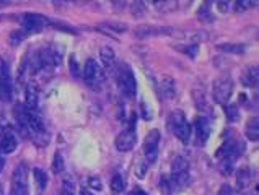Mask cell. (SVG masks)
Segmentation results:
<instances>
[{"instance_id":"obj_1","label":"cell","mask_w":259,"mask_h":195,"mask_svg":"<svg viewBox=\"0 0 259 195\" xmlns=\"http://www.w3.org/2000/svg\"><path fill=\"white\" fill-rule=\"evenodd\" d=\"M116 83L119 86L121 93L127 98V100H134L137 94V80L136 75L132 72L129 65H119L116 70Z\"/></svg>"},{"instance_id":"obj_2","label":"cell","mask_w":259,"mask_h":195,"mask_svg":"<svg viewBox=\"0 0 259 195\" xmlns=\"http://www.w3.org/2000/svg\"><path fill=\"white\" fill-rule=\"evenodd\" d=\"M168 127L173 130V133L183 141V143L189 141V137H191V125H189L188 119H186V116H184L183 111L175 109L171 112V116H169V119H168Z\"/></svg>"},{"instance_id":"obj_3","label":"cell","mask_w":259,"mask_h":195,"mask_svg":"<svg viewBox=\"0 0 259 195\" xmlns=\"http://www.w3.org/2000/svg\"><path fill=\"white\" fill-rule=\"evenodd\" d=\"M233 93V80L228 75H222L215 81H213V88H212V96L219 104H227L230 101Z\"/></svg>"},{"instance_id":"obj_4","label":"cell","mask_w":259,"mask_h":195,"mask_svg":"<svg viewBox=\"0 0 259 195\" xmlns=\"http://www.w3.org/2000/svg\"><path fill=\"white\" fill-rule=\"evenodd\" d=\"M83 78L87 81L88 86L92 88H100V85L105 80V72L98 65V62L93 61V59H88L85 62V69H83Z\"/></svg>"},{"instance_id":"obj_5","label":"cell","mask_w":259,"mask_h":195,"mask_svg":"<svg viewBox=\"0 0 259 195\" xmlns=\"http://www.w3.org/2000/svg\"><path fill=\"white\" fill-rule=\"evenodd\" d=\"M12 195H28V166L20 164L12 179Z\"/></svg>"},{"instance_id":"obj_6","label":"cell","mask_w":259,"mask_h":195,"mask_svg":"<svg viewBox=\"0 0 259 195\" xmlns=\"http://www.w3.org/2000/svg\"><path fill=\"white\" fill-rule=\"evenodd\" d=\"M158 143H160V132L158 130H150L145 137V143H144V150H145V160L149 164H153L157 161L158 156Z\"/></svg>"},{"instance_id":"obj_7","label":"cell","mask_w":259,"mask_h":195,"mask_svg":"<svg viewBox=\"0 0 259 195\" xmlns=\"http://www.w3.org/2000/svg\"><path fill=\"white\" fill-rule=\"evenodd\" d=\"M46 25H48L46 17L38 13H26L21 17V26H23L26 33H39Z\"/></svg>"},{"instance_id":"obj_8","label":"cell","mask_w":259,"mask_h":195,"mask_svg":"<svg viewBox=\"0 0 259 195\" xmlns=\"http://www.w3.org/2000/svg\"><path fill=\"white\" fill-rule=\"evenodd\" d=\"M136 130H134V127H129V129H125L122 130L119 135H117V138L114 141V145L116 148L119 150V152L125 153V152H131L132 148H134L136 145Z\"/></svg>"},{"instance_id":"obj_9","label":"cell","mask_w":259,"mask_h":195,"mask_svg":"<svg viewBox=\"0 0 259 195\" xmlns=\"http://www.w3.org/2000/svg\"><path fill=\"white\" fill-rule=\"evenodd\" d=\"M194 135H196V143L204 145L209 140L210 135V122L207 117H197L194 121Z\"/></svg>"},{"instance_id":"obj_10","label":"cell","mask_w":259,"mask_h":195,"mask_svg":"<svg viewBox=\"0 0 259 195\" xmlns=\"http://www.w3.org/2000/svg\"><path fill=\"white\" fill-rule=\"evenodd\" d=\"M253 182V171L248 166H243L236 171V177H235V184H236V190H246L248 187Z\"/></svg>"},{"instance_id":"obj_11","label":"cell","mask_w":259,"mask_h":195,"mask_svg":"<svg viewBox=\"0 0 259 195\" xmlns=\"http://www.w3.org/2000/svg\"><path fill=\"white\" fill-rule=\"evenodd\" d=\"M169 28L163 26H150V25H144V26H137L134 29V34L137 37H152V36H160V34H168Z\"/></svg>"},{"instance_id":"obj_12","label":"cell","mask_w":259,"mask_h":195,"mask_svg":"<svg viewBox=\"0 0 259 195\" xmlns=\"http://www.w3.org/2000/svg\"><path fill=\"white\" fill-rule=\"evenodd\" d=\"M26 129H29L34 133H44L42 119L36 111L28 109V112H26Z\"/></svg>"},{"instance_id":"obj_13","label":"cell","mask_w":259,"mask_h":195,"mask_svg":"<svg viewBox=\"0 0 259 195\" xmlns=\"http://www.w3.org/2000/svg\"><path fill=\"white\" fill-rule=\"evenodd\" d=\"M100 59L103 64V69L106 72H113L116 69V54L111 47H101L100 49Z\"/></svg>"},{"instance_id":"obj_14","label":"cell","mask_w":259,"mask_h":195,"mask_svg":"<svg viewBox=\"0 0 259 195\" xmlns=\"http://www.w3.org/2000/svg\"><path fill=\"white\" fill-rule=\"evenodd\" d=\"M259 81V73H257V67H249L245 72L241 73V83L246 88H256Z\"/></svg>"},{"instance_id":"obj_15","label":"cell","mask_w":259,"mask_h":195,"mask_svg":"<svg viewBox=\"0 0 259 195\" xmlns=\"http://www.w3.org/2000/svg\"><path fill=\"white\" fill-rule=\"evenodd\" d=\"M17 147H18L17 137H15L12 132H5L4 137H2V141H0V150H2V153L10 155L17 150Z\"/></svg>"},{"instance_id":"obj_16","label":"cell","mask_w":259,"mask_h":195,"mask_svg":"<svg viewBox=\"0 0 259 195\" xmlns=\"http://www.w3.org/2000/svg\"><path fill=\"white\" fill-rule=\"evenodd\" d=\"M181 174H189V163L183 156H176L171 164V176H181Z\"/></svg>"},{"instance_id":"obj_17","label":"cell","mask_w":259,"mask_h":195,"mask_svg":"<svg viewBox=\"0 0 259 195\" xmlns=\"http://www.w3.org/2000/svg\"><path fill=\"white\" fill-rule=\"evenodd\" d=\"M25 96H26V104H25V106L28 109H31V111H36V108H38V104H39V91H38V89L29 85L26 88Z\"/></svg>"},{"instance_id":"obj_18","label":"cell","mask_w":259,"mask_h":195,"mask_svg":"<svg viewBox=\"0 0 259 195\" xmlns=\"http://www.w3.org/2000/svg\"><path fill=\"white\" fill-rule=\"evenodd\" d=\"M161 91H163V96L165 98H175L176 94V86H175V80L171 77H163L161 80Z\"/></svg>"},{"instance_id":"obj_19","label":"cell","mask_w":259,"mask_h":195,"mask_svg":"<svg viewBox=\"0 0 259 195\" xmlns=\"http://www.w3.org/2000/svg\"><path fill=\"white\" fill-rule=\"evenodd\" d=\"M33 174H34L36 185H38V192H44V190H46V185H48V176H46V172H44L42 169H39V168H36L33 171Z\"/></svg>"},{"instance_id":"obj_20","label":"cell","mask_w":259,"mask_h":195,"mask_svg":"<svg viewBox=\"0 0 259 195\" xmlns=\"http://www.w3.org/2000/svg\"><path fill=\"white\" fill-rule=\"evenodd\" d=\"M246 137L251 141H256L259 137V125H257V117H253L246 124Z\"/></svg>"},{"instance_id":"obj_21","label":"cell","mask_w":259,"mask_h":195,"mask_svg":"<svg viewBox=\"0 0 259 195\" xmlns=\"http://www.w3.org/2000/svg\"><path fill=\"white\" fill-rule=\"evenodd\" d=\"M124 187H125V184H124L122 176L121 174H114V177L111 179V192H113L114 195H119V193H122Z\"/></svg>"},{"instance_id":"obj_22","label":"cell","mask_w":259,"mask_h":195,"mask_svg":"<svg viewBox=\"0 0 259 195\" xmlns=\"http://www.w3.org/2000/svg\"><path fill=\"white\" fill-rule=\"evenodd\" d=\"M219 49L224 52H230V54H243L245 52V47L241 44H220Z\"/></svg>"},{"instance_id":"obj_23","label":"cell","mask_w":259,"mask_h":195,"mask_svg":"<svg viewBox=\"0 0 259 195\" xmlns=\"http://www.w3.org/2000/svg\"><path fill=\"white\" fill-rule=\"evenodd\" d=\"M192 96H194V104H196V106L199 109H205V106H207L205 94L202 91H199V89H196V91H192Z\"/></svg>"},{"instance_id":"obj_24","label":"cell","mask_w":259,"mask_h":195,"mask_svg":"<svg viewBox=\"0 0 259 195\" xmlns=\"http://www.w3.org/2000/svg\"><path fill=\"white\" fill-rule=\"evenodd\" d=\"M64 168H65V164H64V160H62L61 153H56L54 160H53V171L56 172V174H59V172L64 171Z\"/></svg>"},{"instance_id":"obj_25","label":"cell","mask_w":259,"mask_h":195,"mask_svg":"<svg viewBox=\"0 0 259 195\" xmlns=\"http://www.w3.org/2000/svg\"><path fill=\"white\" fill-rule=\"evenodd\" d=\"M101 28H106V29H113L114 33H124L127 26L122 25V23H114V21H108V23L101 25Z\"/></svg>"},{"instance_id":"obj_26","label":"cell","mask_w":259,"mask_h":195,"mask_svg":"<svg viewBox=\"0 0 259 195\" xmlns=\"http://www.w3.org/2000/svg\"><path fill=\"white\" fill-rule=\"evenodd\" d=\"M227 117H228V121H230V122L238 121V119H240L238 108H236V106H228L227 108Z\"/></svg>"},{"instance_id":"obj_27","label":"cell","mask_w":259,"mask_h":195,"mask_svg":"<svg viewBox=\"0 0 259 195\" xmlns=\"http://www.w3.org/2000/svg\"><path fill=\"white\" fill-rule=\"evenodd\" d=\"M88 185H90L92 189L96 190V192H100V190L103 189V184H101V181H100V177H96V176H93V177L88 179Z\"/></svg>"},{"instance_id":"obj_28","label":"cell","mask_w":259,"mask_h":195,"mask_svg":"<svg viewBox=\"0 0 259 195\" xmlns=\"http://www.w3.org/2000/svg\"><path fill=\"white\" fill-rule=\"evenodd\" d=\"M251 5H254V2H248V0H240V2H235V10H238V12L248 10Z\"/></svg>"},{"instance_id":"obj_29","label":"cell","mask_w":259,"mask_h":195,"mask_svg":"<svg viewBox=\"0 0 259 195\" xmlns=\"http://www.w3.org/2000/svg\"><path fill=\"white\" fill-rule=\"evenodd\" d=\"M217 9H219V12H222V13H227L228 10H230V2H217Z\"/></svg>"},{"instance_id":"obj_30","label":"cell","mask_w":259,"mask_h":195,"mask_svg":"<svg viewBox=\"0 0 259 195\" xmlns=\"http://www.w3.org/2000/svg\"><path fill=\"white\" fill-rule=\"evenodd\" d=\"M70 69H72V73H73V77H78V75H80V70L77 69L75 59H73V57H70Z\"/></svg>"},{"instance_id":"obj_31","label":"cell","mask_w":259,"mask_h":195,"mask_svg":"<svg viewBox=\"0 0 259 195\" xmlns=\"http://www.w3.org/2000/svg\"><path fill=\"white\" fill-rule=\"evenodd\" d=\"M80 195H93L92 190H88V189H82L80 190Z\"/></svg>"},{"instance_id":"obj_32","label":"cell","mask_w":259,"mask_h":195,"mask_svg":"<svg viewBox=\"0 0 259 195\" xmlns=\"http://www.w3.org/2000/svg\"><path fill=\"white\" fill-rule=\"evenodd\" d=\"M4 166H5V160H4V156L0 155V171L4 169Z\"/></svg>"},{"instance_id":"obj_33","label":"cell","mask_w":259,"mask_h":195,"mask_svg":"<svg viewBox=\"0 0 259 195\" xmlns=\"http://www.w3.org/2000/svg\"><path fill=\"white\" fill-rule=\"evenodd\" d=\"M134 195H145V193H144L142 190H136V193H134Z\"/></svg>"},{"instance_id":"obj_34","label":"cell","mask_w":259,"mask_h":195,"mask_svg":"<svg viewBox=\"0 0 259 195\" xmlns=\"http://www.w3.org/2000/svg\"><path fill=\"white\" fill-rule=\"evenodd\" d=\"M64 195H73V193H67V192H64Z\"/></svg>"}]
</instances>
